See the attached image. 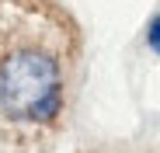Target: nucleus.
Instances as JSON below:
<instances>
[{"label":"nucleus","instance_id":"f257e3e1","mask_svg":"<svg viewBox=\"0 0 160 153\" xmlns=\"http://www.w3.org/2000/svg\"><path fill=\"white\" fill-rule=\"evenodd\" d=\"M0 108L11 118L38 122L59 108V70L45 52L24 49L0 63Z\"/></svg>","mask_w":160,"mask_h":153},{"label":"nucleus","instance_id":"f03ea898","mask_svg":"<svg viewBox=\"0 0 160 153\" xmlns=\"http://www.w3.org/2000/svg\"><path fill=\"white\" fill-rule=\"evenodd\" d=\"M150 42H153V49H157V52H160V17L153 21V35H150Z\"/></svg>","mask_w":160,"mask_h":153}]
</instances>
